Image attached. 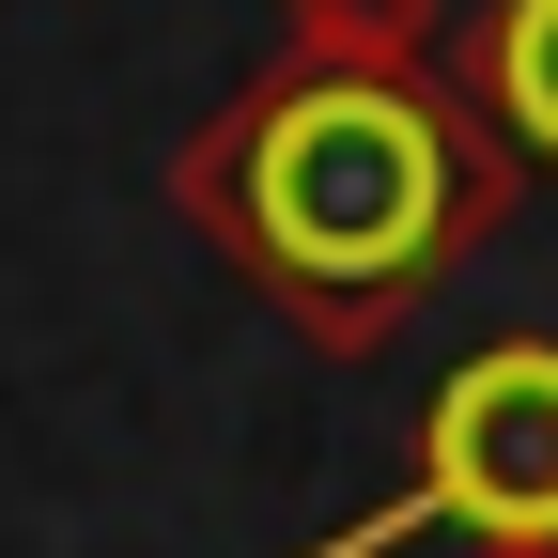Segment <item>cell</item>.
<instances>
[{"label":"cell","mask_w":558,"mask_h":558,"mask_svg":"<svg viewBox=\"0 0 558 558\" xmlns=\"http://www.w3.org/2000/svg\"><path fill=\"white\" fill-rule=\"evenodd\" d=\"M512 202L527 171L450 94V0H279L264 62L171 156V218L311 357H388Z\"/></svg>","instance_id":"1"},{"label":"cell","mask_w":558,"mask_h":558,"mask_svg":"<svg viewBox=\"0 0 558 558\" xmlns=\"http://www.w3.org/2000/svg\"><path fill=\"white\" fill-rule=\"evenodd\" d=\"M558 543V341H481V357H450V388L418 403V465H403V497L373 512H341L326 543L295 558H403V543Z\"/></svg>","instance_id":"2"},{"label":"cell","mask_w":558,"mask_h":558,"mask_svg":"<svg viewBox=\"0 0 558 558\" xmlns=\"http://www.w3.org/2000/svg\"><path fill=\"white\" fill-rule=\"evenodd\" d=\"M450 94L497 124V156L558 186V0H481L450 16Z\"/></svg>","instance_id":"3"},{"label":"cell","mask_w":558,"mask_h":558,"mask_svg":"<svg viewBox=\"0 0 558 558\" xmlns=\"http://www.w3.org/2000/svg\"><path fill=\"white\" fill-rule=\"evenodd\" d=\"M481 558H558V543H481Z\"/></svg>","instance_id":"4"}]
</instances>
